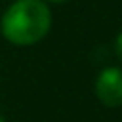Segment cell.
<instances>
[{"instance_id": "cell-4", "label": "cell", "mask_w": 122, "mask_h": 122, "mask_svg": "<svg viewBox=\"0 0 122 122\" xmlns=\"http://www.w3.org/2000/svg\"><path fill=\"white\" fill-rule=\"evenodd\" d=\"M0 122H6V120H4V116H2V114H0Z\"/></svg>"}, {"instance_id": "cell-1", "label": "cell", "mask_w": 122, "mask_h": 122, "mask_svg": "<svg viewBox=\"0 0 122 122\" xmlns=\"http://www.w3.org/2000/svg\"><path fill=\"white\" fill-rule=\"evenodd\" d=\"M51 25V15L42 0H17L2 17V34L15 46H30L42 40Z\"/></svg>"}, {"instance_id": "cell-2", "label": "cell", "mask_w": 122, "mask_h": 122, "mask_svg": "<svg viewBox=\"0 0 122 122\" xmlns=\"http://www.w3.org/2000/svg\"><path fill=\"white\" fill-rule=\"evenodd\" d=\"M95 95L105 107L122 105V69L107 67L95 78Z\"/></svg>"}, {"instance_id": "cell-5", "label": "cell", "mask_w": 122, "mask_h": 122, "mask_svg": "<svg viewBox=\"0 0 122 122\" xmlns=\"http://www.w3.org/2000/svg\"><path fill=\"white\" fill-rule=\"evenodd\" d=\"M51 2H63V0H51Z\"/></svg>"}, {"instance_id": "cell-3", "label": "cell", "mask_w": 122, "mask_h": 122, "mask_svg": "<svg viewBox=\"0 0 122 122\" xmlns=\"http://www.w3.org/2000/svg\"><path fill=\"white\" fill-rule=\"evenodd\" d=\"M114 50H116V55H118V59L122 61V32L116 36V42H114Z\"/></svg>"}]
</instances>
